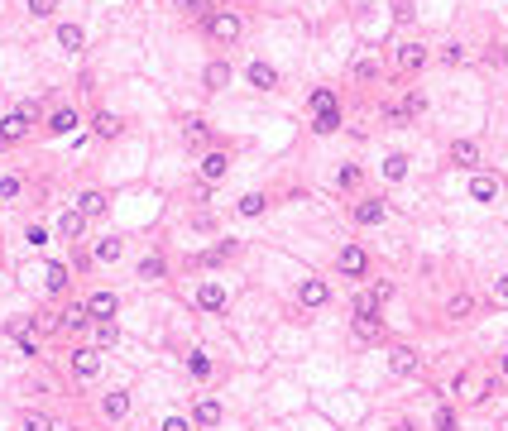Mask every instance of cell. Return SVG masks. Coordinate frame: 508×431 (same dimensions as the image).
Returning <instances> with one entry per match:
<instances>
[{"label":"cell","instance_id":"484cf974","mask_svg":"<svg viewBox=\"0 0 508 431\" xmlns=\"http://www.w3.org/2000/svg\"><path fill=\"white\" fill-rule=\"evenodd\" d=\"M43 283H48V293H63V288L72 283V273H68L63 264H48V269H43Z\"/></svg>","mask_w":508,"mask_h":431},{"label":"cell","instance_id":"7bdbcfd3","mask_svg":"<svg viewBox=\"0 0 508 431\" xmlns=\"http://www.w3.org/2000/svg\"><path fill=\"white\" fill-rule=\"evenodd\" d=\"M360 178H365V173H360L355 163H350V168H341V187H360Z\"/></svg>","mask_w":508,"mask_h":431},{"label":"cell","instance_id":"e575fe53","mask_svg":"<svg viewBox=\"0 0 508 431\" xmlns=\"http://www.w3.org/2000/svg\"><path fill=\"white\" fill-rule=\"evenodd\" d=\"M139 278H163V259H159V254H149V259L139 264Z\"/></svg>","mask_w":508,"mask_h":431},{"label":"cell","instance_id":"5b68a950","mask_svg":"<svg viewBox=\"0 0 508 431\" xmlns=\"http://www.w3.org/2000/svg\"><path fill=\"white\" fill-rule=\"evenodd\" d=\"M389 369H394L398 379H412V374L422 369V359H417L412 345H394V350H389Z\"/></svg>","mask_w":508,"mask_h":431},{"label":"cell","instance_id":"f6af8a7d","mask_svg":"<svg viewBox=\"0 0 508 431\" xmlns=\"http://www.w3.org/2000/svg\"><path fill=\"white\" fill-rule=\"evenodd\" d=\"M0 197L14 202V197H19V178H5V182H0Z\"/></svg>","mask_w":508,"mask_h":431},{"label":"cell","instance_id":"8fae6325","mask_svg":"<svg viewBox=\"0 0 508 431\" xmlns=\"http://www.w3.org/2000/svg\"><path fill=\"white\" fill-rule=\"evenodd\" d=\"M225 173H230V158H225L221 149H211V154L202 158V178H206V182H221Z\"/></svg>","mask_w":508,"mask_h":431},{"label":"cell","instance_id":"ab89813d","mask_svg":"<svg viewBox=\"0 0 508 431\" xmlns=\"http://www.w3.org/2000/svg\"><path fill=\"white\" fill-rule=\"evenodd\" d=\"M441 63H446V67H456V63H465V53H460V43H446V48H441Z\"/></svg>","mask_w":508,"mask_h":431},{"label":"cell","instance_id":"4fadbf2b","mask_svg":"<svg viewBox=\"0 0 508 431\" xmlns=\"http://www.w3.org/2000/svg\"><path fill=\"white\" fill-rule=\"evenodd\" d=\"M197 307H202V312H221V307H225V288H221V283H202V288H197Z\"/></svg>","mask_w":508,"mask_h":431},{"label":"cell","instance_id":"1f68e13d","mask_svg":"<svg viewBox=\"0 0 508 431\" xmlns=\"http://www.w3.org/2000/svg\"><path fill=\"white\" fill-rule=\"evenodd\" d=\"M269 207V197H259V192H250V197H240V216H259Z\"/></svg>","mask_w":508,"mask_h":431},{"label":"cell","instance_id":"f1b7e54d","mask_svg":"<svg viewBox=\"0 0 508 431\" xmlns=\"http://www.w3.org/2000/svg\"><path fill=\"white\" fill-rule=\"evenodd\" d=\"M92 259H96V264H115V259H120V240H101V244L92 249Z\"/></svg>","mask_w":508,"mask_h":431},{"label":"cell","instance_id":"2e32d148","mask_svg":"<svg viewBox=\"0 0 508 431\" xmlns=\"http://www.w3.org/2000/svg\"><path fill=\"white\" fill-rule=\"evenodd\" d=\"M470 197H475V202H494V197H499V178L475 173V178H470Z\"/></svg>","mask_w":508,"mask_h":431},{"label":"cell","instance_id":"ba28073f","mask_svg":"<svg viewBox=\"0 0 508 431\" xmlns=\"http://www.w3.org/2000/svg\"><path fill=\"white\" fill-rule=\"evenodd\" d=\"M245 77H250V87H254V92H274V87H278V72H274L269 63H250V67H245Z\"/></svg>","mask_w":508,"mask_h":431},{"label":"cell","instance_id":"8992f818","mask_svg":"<svg viewBox=\"0 0 508 431\" xmlns=\"http://www.w3.org/2000/svg\"><path fill=\"white\" fill-rule=\"evenodd\" d=\"M394 63H398V72H422V67H427V48H422V43H403V48L394 53Z\"/></svg>","mask_w":508,"mask_h":431},{"label":"cell","instance_id":"277c9868","mask_svg":"<svg viewBox=\"0 0 508 431\" xmlns=\"http://www.w3.org/2000/svg\"><path fill=\"white\" fill-rule=\"evenodd\" d=\"M72 374H77V379H96V374H101V350H96V345L72 350Z\"/></svg>","mask_w":508,"mask_h":431},{"label":"cell","instance_id":"ac0fdd59","mask_svg":"<svg viewBox=\"0 0 508 431\" xmlns=\"http://www.w3.org/2000/svg\"><path fill=\"white\" fill-rule=\"evenodd\" d=\"M206 139H211L206 120H197V115H192V120L183 125V144H187V149H206Z\"/></svg>","mask_w":508,"mask_h":431},{"label":"cell","instance_id":"5bb4252c","mask_svg":"<svg viewBox=\"0 0 508 431\" xmlns=\"http://www.w3.org/2000/svg\"><path fill=\"white\" fill-rule=\"evenodd\" d=\"M115 307H120V302H115V293H92V297H87V312H92L96 322H110V317H115Z\"/></svg>","mask_w":508,"mask_h":431},{"label":"cell","instance_id":"44dd1931","mask_svg":"<svg viewBox=\"0 0 508 431\" xmlns=\"http://www.w3.org/2000/svg\"><path fill=\"white\" fill-rule=\"evenodd\" d=\"M446 317H451V322H465V317H475V297H470V293H456V297L446 302Z\"/></svg>","mask_w":508,"mask_h":431},{"label":"cell","instance_id":"52a82bcc","mask_svg":"<svg viewBox=\"0 0 508 431\" xmlns=\"http://www.w3.org/2000/svg\"><path fill=\"white\" fill-rule=\"evenodd\" d=\"M298 302H303V307H326V302H331V288H326L321 278H307L303 288H298Z\"/></svg>","mask_w":508,"mask_h":431},{"label":"cell","instance_id":"6da1fadb","mask_svg":"<svg viewBox=\"0 0 508 431\" xmlns=\"http://www.w3.org/2000/svg\"><path fill=\"white\" fill-rule=\"evenodd\" d=\"M206 29H211L216 43H235V39H240V14H235V10H216V14L206 19Z\"/></svg>","mask_w":508,"mask_h":431},{"label":"cell","instance_id":"9c48e42d","mask_svg":"<svg viewBox=\"0 0 508 431\" xmlns=\"http://www.w3.org/2000/svg\"><path fill=\"white\" fill-rule=\"evenodd\" d=\"M451 163L465 168V173L480 168V149H475V139H456V144H451Z\"/></svg>","mask_w":508,"mask_h":431},{"label":"cell","instance_id":"30bf717a","mask_svg":"<svg viewBox=\"0 0 508 431\" xmlns=\"http://www.w3.org/2000/svg\"><path fill=\"white\" fill-rule=\"evenodd\" d=\"M101 412L110 417V422H120V417H130V393L125 388H115V393H105L101 398Z\"/></svg>","mask_w":508,"mask_h":431},{"label":"cell","instance_id":"8d00e7d4","mask_svg":"<svg viewBox=\"0 0 508 431\" xmlns=\"http://www.w3.org/2000/svg\"><path fill=\"white\" fill-rule=\"evenodd\" d=\"M24 431H53V422L43 412H24Z\"/></svg>","mask_w":508,"mask_h":431},{"label":"cell","instance_id":"f35d334b","mask_svg":"<svg viewBox=\"0 0 508 431\" xmlns=\"http://www.w3.org/2000/svg\"><path fill=\"white\" fill-rule=\"evenodd\" d=\"M427 110V96L422 92H407V101H403V115H422Z\"/></svg>","mask_w":508,"mask_h":431},{"label":"cell","instance_id":"83f0119b","mask_svg":"<svg viewBox=\"0 0 508 431\" xmlns=\"http://www.w3.org/2000/svg\"><path fill=\"white\" fill-rule=\"evenodd\" d=\"M77 202H82V207H77L82 216H101L105 211V192H96V187H92V192H82Z\"/></svg>","mask_w":508,"mask_h":431},{"label":"cell","instance_id":"4316f807","mask_svg":"<svg viewBox=\"0 0 508 431\" xmlns=\"http://www.w3.org/2000/svg\"><path fill=\"white\" fill-rule=\"evenodd\" d=\"M384 178H389V182H403L407 178V154H389V158H384Z\"/></svg>","mask_w":508,"mask_h":431},{"label":"cell","instance_id":"7c38bea8","mask_svg":"<svg viewBox=\"0 0 508 431\" xmlns=\"http://www.w3.org/2000/svg\"><path fill=\"white\" fill-rule=\"evenodd\" d=\"M384 211H389V207H384V197H365V202L355 207V220H360V225H379Z\"/></svg>","mask_w":508,"mask_h":431},{"label":"cell","instance_id":"b9f144b4","mask_svg":"<svg viewBox=\"0 0 508 431\" xmlns=\"http://www.w3.org/2000/svg\"><path fill=\"white\" fill-rule=\"evenodd\" d=\"M331 106H336L331 92H312V115H316V110H331Z\"/></svg>","mask_w":508,"mask_h":431},{"label":"cell","instance_id":"4dcf8cb0","mask_svg":"<svg viewBox=\"0 0 508 431\" xmlns=\"http://www.w3.org/2000/svg\"><path fill=\"white\" fill-rule=\"evenodd\" d=\"M120 340V330H115V322H96V350H110Z\"/></svg>","mask_w":508,"mask_h":431},{"label":"cell","instance_id":"836d02e7","mask_svg":"<svg viewBox=\"0 0 508 431\" xmlns=\"http://www.w3.org/2000/svg\"><path fill=\"white\" fill-rule=\"evenodd\" d=\"M355 77H360V82H374V77H379V63H374V58H360V63H355Z\"/></svg>","mask_w":508,"mask_h":431},{"label":"cell","instance_id":"c3c4849f","mask_svg":"<svg viewBox=\"0 0 508 431\" xmlns=\"http://www.w3.org/2000/svg\"><path fill=\"white\" fill-rule=\"evenodd\" d=\"M494 297H499V302H508V278H499V283H494Z\"/></svg>","mask_w":508,"mask_h":431},{"label":"cell","instance_id":"74e56055","mask_svg":"<svg viewBox=\"0 0 508 431\" xmlns=\"http://www.w3.org/2000/svg\"><path fill=\"white\" fill-rule=\"evenodd\" d=\"M369 297H374V302H379V307H384V302H389V297H394V283H389V278H379V283H374V288H369Z\"/></svg>","mask_w":508,"mask_h":431},{"label":"cell","instance_id":"d4e9b609","mask_svg":"<svg viewBox=\"0 0 508 431\" xmlns=\"http://www.w3.org/2000/svg\"><path fill=\"white\" fill-rule=\"evenodd\" d=\"M48 129H53V134H68V129H77V110H72V106L53 110V115H48Z\"/></svg>","mask_w":508,"mask_h":431},{"label":"cell","instance_id":"d6a6232c","mask_svg":"<svg viewBox=\"0 0 508 431\" xmlns=\"http://www.w3.org/2000/svg\"><path fill=\"white\" fill-rule=\"evenodd\" d=\"M187 369H192V379H211V359H206L202 350H197L192 359H187Z\"/></svg>","mask_w":508,"mask_h":431},{"label":"cell","instance_id":"d590c367","mask_svg":"<svg viewBox=\"0 0 508 431\" xmlns=\"http://www.w3.org/2000/svg\"><path fill=\"white\" fill-rule=\"evenodd\" d=\"M24 10H29V14H39V19H48V14L58 10V0H24Z\"/></svg>","mask_w":508,"mask_h":431},{"label":"cell","instance_id":"681fc988","mask_svg":"<svg viewBox=\"0 0 508 431\" xmlns=\"http://www.w3.org/2000/svg\"><path fill=\"white\" fill-rule=\"evenodd\" d=\"M499 374H504V379H508V355H504V359H499Z\"/></svg>","mask_w":508,"mask_h":431},{"label":"cell","instance_id":"f907efd6","mask_svg":"<svg viewBox=\"0 0 508 431\" xmlns=\"http://www.w3.org/2000/svg\"><path fill=\"white\" fill-rule=\"evenodd\" d=\"M5 144H10V139H5V134H0V149H5Z\"/></svg>","mask_w":508,"mask_h":431},{"label":"cell","instance_id":"9a60e30c","mask_svg":"<svg viewBox=\"0 0 508 431\" xmlns=\"http://www.w3.org/2000/svg\"><path fill=\"white\" fill-rule=\"evenodd\" d=\"M82 43H87L82 24H58V48L63 53H82Z\"/></svg>","mask_w":508,"mask_h":431},{"label":"cell","instance_id":"ee69618b","mask_svg":"<svg viewBox=\"0 0 508 431\" xmlns=\"http://www.w3.org/2000/svg\"><path fill=\"white\" fill-rule=\"evenodd\" d=\"M436 431H456V412H451V408L436 412Z\"/></svg>","mask_w":508,"mask_h":431},{"label":"cell","instance_id":"d6986e66","mask_svg":"<svg viewBox=\"0 0 508 431\" xmlns=\"http://www.w3.org/2000/svg\"><path fill=\"white\" fill-rule=\"evenodd\" d=\"M82 225H87V216H82V211H63V216H58V240H77Z\"/></svg>","mask_w":508,"mask_h":431},{"label":"cell","instance_id":"3957f363","mask_svg":"<svg viewBox=\"0 0 508 431\" xmlns=\"http://www.w3.org/2000/svg\"><path fill=\"white\" fill-rule=\"evenodd\" d=\"M336 269H341V273H345V278H360V273H365V269H369V254H365V249H360V244H345V249H341V254H336Z\"/></svg>","mask_w":508,"mask_h":431},{"label":"cell","instance_id":"e0dca14e","mask_svg":"<svg viewBox=\"0 0 508 431\" xmlns=\"http://www.w3.org/2000/svg\"><path fill=\"white\" fill-rule=\"evenodd\" d=\"M92 129H96V139H115L125 125H120V115H110V110H96V115H92Z\"/></svg>","mask_w":508,"mask_h":431},{"label":"cell","instance_id":"7dc6e473","mask_svg":"<svg viewBox=\"0 0 508 431\" xmlns=\"http://www.w3.org/2000/svg\"><path fill=\"white\" fill-rule=\"evenodd\" d=\"M178 10H206V0H173Z\"/></svg>","mask_w":508,"mask_h":431},{"label":"cell","instance_id":"f546056e","mask_svg":"<svg viewBox=\"0 0 508 431\" xmlns=\"http://www.w3.org/2000/svg\"><path fill=\"white\" fill-rule=\"evenodd\" d=\"M87 322H92L87 307H68V312H63V326H68V330H87Z\"/></svg>","mask_w":508,"mask_h":431},{"label":"cell","instance_id":"7402d4cb","mask_svg":"<svg viewBox=\"0 0 508 431\" xmlns=\"http://www.w3.org/2000/svg\"><path fill=\"white\" fill-rule=\"evenodd\" d=\"M350 330H355L360 340H379V335H384V322H379V312H374V317H355Z\"/></svg>","mask_w":508,"mask_h":431},{"label":"cell","instance_id":"60d3db41","mask_svg":"<svg viewBox=\"0 0 508 431\" xmlns=\"http://www.w3.org/2000/svg\"><path fill=\"white\" fill-rule=\"evenodd\" d=\"M235 254V244H221V249H206L202 254V264H221V259H230Z\"/></svg>","mask_w":508,"mask_h":431},{"label":"cell","instance_id":"bcb514c9","mask_svg":"<svg viewBox=\"0 0 508 431\" xmlns=\"http://www.w3.org/2000/svg\"><path fill=\"white\" fill-rule=\"evenodd\" d=\"M163 431H192L187 417H163Z\"/></svg>","mask_w":508,"mask_h":431},{"label":"cell","instance_id":"603a6c76","mask_svg":"<svg viewBox=\"0 0 508 431\" xmlns=\"http://www.w3.org/2000/svg\"><path fill=\"white\" fill-rule=\"evenodd\" d=\"M312 129H316V134H336V129H341V110H336V106L316 110V115H312Z\"/></svg>","mask_w":508,"mask_h":431},{"label":"cell","instance_id":"ffe728a7","mask_svg":"<svg viewBox=\"0 0 508 431\" xmlns=\"http://www.w3.org/2000/svg\"><path fill=\"white\" fill-rule=\"evenodd\" d=\"M192 417H197V427H216V422H221V403H216V398H197Z\"/></svg>","mask_w":508,"mask_h":431},{"label":"cell","instance_id":"cb8c5ba5","mask_svg":"<svg viewBox=\"0 0 508 431\" xmlns=\"http://www.w3.org/2000/svg\"><path fill=\"white\" fill-rule=\"evenodd\" d=\"M202 82H206V92H221V87L230 82V67H225V63H206Z\"/></svg>","mask_w":508,"mask_h":431},{"label":"cell","instance_id":"7a4b0ae2","mask_svg":"<svg viewBox=\"0 0 508 431\" xmlns=\"http://www.w3.org/2000/svg\"><path fill=\"white\" fill-rule=\"evenodd\" d=\"M34 120H39V110H34V106H19V110H10V115L0 120V134H5V139H24Z\"/></svg>","mask_w":508,"mask_h":431}]
</instances>
